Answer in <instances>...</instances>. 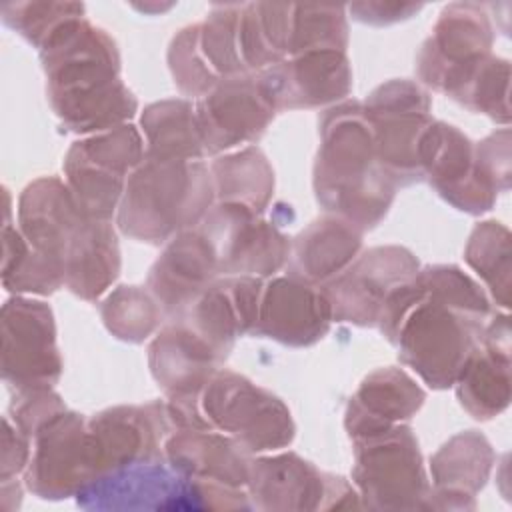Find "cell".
Returning a JSON list of instances; mask_svg holds the SVG:
<instances>
[{"mask_svg": "<svg viewBox=\"0 0 512 512\" xmlns=\"http://www.w3.org/2000/svg\"><path fill=\"white\" fill-rule=\"evenodd\" d=\"M492 308L482 288L458 266H426L384 302L376 326L400 360L432 388L454 386L482 340Z\"/></svg>", "mask_w": 512, "mask_h": 512, "instance_id": "1", "label": "cell"}, {"mask_svg": "<svg viewBox=\"0 0 512 512\" xmlns=\"http://www.w3.org/2000/svg\"><path fill=\"white\" fill-rule=\"evenodd\" d=\"M46 94L70 132L122 126L136 112V98L120 80L116 42L84 16L62 22L40 46Z\"/></svg>", "mask_w": 512, "mask_h": 512, "instance_id": "2", "label": "cell"}, {"mask_svg": "<svg viewBox=\"0 0 512 512\" xmlns=\"http://www.w3.org/2000/svg\"><path fill=\"white\" fill-rule=\"evenodd\" d=\"M20 232L62 272L64 284L96 300L120 272V250L106 220L88 218L58 178H38L20 196Z\"/></svg>", "mask_w": 512, "mask_h": 512, "instance_id": "3", "label": "cell"}, {"mask_svg": "<svg viewBox=\"0 0 512 512\" xmlns=\"http://www.w3.org/2000/svg\"><path fill=\"white\" fill-rule=\"evenodd\" d=\"M396 184L382 170L370 122L360 102L324 112L314 164L318 202L358 230L376 226L394 200Z\"/></svg>", "mask_w": 512, "mask_h": 512, "instance_id": "4", "label": "cell"}, {"mask_svg": "<svg viewBox=\"0 0 512 512\" xmlns=\"http://www.w3.org/2000/svg\"><path fill=\"white\" fill-rule=\"evenodd\" d=\"M214 198L212 176L202 160H162L144 154L128 176L118 226L134 240L160 244L200 224Z\"/></svg>", "mask_w": 512, "mask_h": 512, "instance_id": "5", "label": "cell"}, {"mask_svg": "<svg viewBox=\"0 0 512 512\" xmlns=\"http://www.w3.org/2000/svg\"><path fill=\"white\" fill-rule=\"evenodd\" d=\"M168 410L176 428L218 430L248 452L284 448L294 438L284 402L230 370H216L196 396L170 398Z\"/></svg>", "mask_w": 512, "mask_h": 512, "instance_id": "6", "label": "cell"}, {"mask_svg": "<svg viewBox=\"0 0 512 512\" xmlns=\"http://www.w3.org/2000/svg\"><path fill=\"white\" fill-rule=\"evenodd\" d=\"M362 108L372 128L376 158L390 180L396 186L424 180L420 144L434 122L428 92L410 80H390L378 86Z\"/></svg>", "mask_w": 512, "mask_h": 512, "instance_id": "7", "label": "cell"}, {"mask_svg": "<svg viewBox=\"0 0 512 512\" xmlns=\"http://www.w3.org/2000/svg\"><path fill=\"white\" fill-rule=\"evenodd\" d=\"M142 138L130 124L74 142L64 160L68 188L80 210L110 220L126 188V176L144 160Z\"/></svg>", "mask_w": 512, "mask_h": 512, "instance_id": "8", "label": "cell"}, {"mask_svg": "<svg viewBox=\"0 0 512 512\" xmlns=\"http://www.w3.org/2000/svg\"><path fill=\"white\" fill-rule=\"evenodd\" d=\"M352 478L370 508H420L430 496L412 428L396 424L354 440Z\"/></svg>", "mask_w": 512, "mask_h": 512, "instance_id": "9", "label": "cell"}, {"mask_svg": "<svg viewBox=\"0 0 512 512\" xmlns=\"http://www.w3.org/2000/svg\"><path fill=\"white\" fill-rule=\"evenodd\" d=\"M494 32L488 12L476 2L444 6L416 58L418 78L456 98L476 68L490 56Z\"/></svg>", "mask_w": 512, "mask_h": 512, "instance_id": "10", "label": "cell"}, {"mask_svg": "<svg viewBox=\"0 0 512 512\" xmlns=\"http://www.w3.org/2000/svg\"><path fill=\"white\" fill-rule=\"evenodd\" d=\"M224 490L230 488L196 482L158 460L106 472L80 488L76 496L78 504L84 508L196 510L214 508L206 496L220 494Z\"/></svg>", "mask_w": 512, "mask_h": 512, "instance_id": "11", "label": "cell"}, {"mask_svg": "<svg viewBox=\"0 0 512 512\" xmlns=\"http://www.w3.org/2000/svg\"><path fill=\"white\" fill-rule=\"evenodd\" d=\"M62 374L48 304L12 298L2 306V378L12 390L52 388Z\"/></svg>", "mask_w": 512, "mask_h": 512, "instance_id": "12", "label": "cell"}, {"mask_svg": "<svg viewBox=\"0 0 512 512\" xmlns=\"http://www.w3.org/2000/svg\"><path fill=\"white\" fill-rule=\"evenodd\" d=\"M34 454L28 462L26 484L42 498L78 494L98 476L96 450L88 420L62 410L34 434Z\"/></svg>", "mask_w": 512, "mask_h": 512, "instance_id": "13", "label": "cell"}, {"mask_svg": "<svg viewBox=\"0 0 512 512\" xmlns=\"http://www.w3.org/2000/svg\"><path fill=\"white\" fill-rule=\"evenodd\" d=\"M198 228L216 250L220 276L262 278L288 264L292 242L250 208L218 202Z\"/></svg>", "mask_w": 512, "mask_h": 512, "instance_id": "14", "label": "cell"}, {"mask_svg": "<svg viewBox=\"0 0 512 512\" xmlns=\"http://www.w3.org/2000/svg\"><path fill=\"white\" fill-rule=\"evenodd\" d=\"M418 272V260L400 246H376L322 286L332 320L376 326L386 298Z\"/></svg>", "mask_w": 512, "mask_h": 512, "instance_id": "15", "label": "cell"}, {"mask_svg": "<svg viewBox=\"0 0 512 512\" xmlns=\"http://www.w3.org/2000/svg\"><path fill=\"white\" fill-rule=\"evenodd\" d=\"M424 178L454 208L482 214L490 210L500 192L482 170L476 146L454 126L432 122L420 144Z\"/></svg>", "mask_w": 512, "mask_h": 512, "instance_id": "16", "label": "cell"}, {"mask_svg": "<svg viewBox=\"0 0 512 512\" xmlns=\"http://www.w3.org/2000/svg\"><path fill=\"white\" fill-rule=\"evenodd\" d=\"M194 108L206 154L258 140L278 112L256 72L222 78Z\"/></svg>", "mask_w": 512, "mask_h": 512, "instance_id": "17", "label": "cell"}, {"mask_svg": "<svg viewBox=\"0 0 512 512\" xmlns=\"http://www.w3.org/2000/svg\"><path fill=\"white\" fill-rule=\"evenodd\" d=\"M174 430L168 406L162 402L116 406L94 414L88 420V432L96 450L98 476L124 466L162 460L164 442Z\"/></svg>", "mask_w": 512, "mask_h": 512, "instance_id": "18", "label": "cell"}, {"mask_svg": "<svg viewBox=\"0 0 512 512\" xmlns=\"http://www.w3.org/2000/svg\"><path fill=\"white\" fill-rule=\"evenodd\" d=\"M276 110L318 108L348 96L352 70L346 50H312L256 72Z\"/></svg>", "mask_w": 512, "mask_h": 512, "instance_id": "19", "label": "cell"}, {"mask_svg": "<svg viewBox=\"0 0 512 512\" xmlns=\"http://www.w3.org/2000/svg\"><path fill=\"white\" fill-rule=\"evenodd\" d=\"M330 324L332 306L322 286L282 276L264 284L252 334L302 348L324 338Z\"/></svg>", "mask_w": 512, "mask_h": 512, "instance_id": "20", "label": "cell"}, {"mask_svg": "<svg viewBox=\"0 0 512 512\" xmlns=\"http://www.w3.org/2000/svg\"><path fill=\"white\" fill-rule=\"evenodd\" d=\"M262 38L282 62L312 50H346V6L256 2Z\"/></svg>", "mask_w": 512, "mask_h": 512, "instance_id": "21", "label": "cell"}, {"mask_svg": "<svg viewBox=\"0 0 512 512\" xmlns=\"http://www.w3.org/2000/svg\"><path fill=\"white\" fill-rule=\"evenodd\" d=\"M248 486L254 506L278 510L324 508L322 498L356 494L342 476L320 472L294 452L252 460Z\"/></svg>", "mask_w": 512, "mask_h": 512, "instance_id": "22", "label": "cell"}, {"mask_svg": "<svg viewBox=\"0 0 512 512\" xmlns=\"http://www.w3.org/2000/svg\"><path fill=\"white\" fill-rule=\"evenodd\" d=\"M220 276L218 256L200 228L176 234L148 274V288L162 312L178 318Z\"/></svg>", "mask_w": 512, "mask_h": 512, "instance_id": "23", "label": "cell"}, {"mask_svg": "<svg viewBox=\"0 0 512 512\" xmlns=\"http://www.w3.org/2000/svg\"><path fill=\"white\" fill-rule=\"evenodd\" d=\"M464 410L478 420L498 416L510 402V326L508 316L486 322L482 340L456 378Z\"/></svg>", "mask_w": 512, "mask_h": 512, "instance_id": "24", "label": "cell"}, {"mask_svg": "<svg viewBox=\"0 0 512 512\" xmlns=\"http://www.w3.org/2000/svg\"><path fill=\"white\" fill-rule=\"evenodd\" d=\"M168 464L196 482L240 488L248 484V450L228 434L216 430L178 428L164 442Z\"/></svg>", "mask_w": 512, "mask_h": 512, "instance_id": "25", "label": "cell"}, {"mask_svg": "<svg viewBox=\"0 0 512 512\" xmlns=\"http://www.w3.org/2000/svg\"><path fill=\"white\" fill-rule=\"evenodd\" d=\"M150 372L168 398L196 396L222 358L184 320H170L148 350Z\"/></svg>", "mask_w": 512, "mask_h": 512, "instance_id": "26", "label": "cell"}, {"mask_svg": "<svg viewBox=\"0 0 512 512\" xmlns=\"http://www.w3.org/2000/svg\"><path fill=\"white\" fill-rule=\"evenodd\" d=\"M424 390L400 368L368 374L346 406V430L352 440L384 432L410 420L424 404Z\"/></svg>", "mask_w": 512, "mask_h": 512, "instance_id": "27", "label": "cell"}, {"mask_svg": "<svg viewBox=\"0 0 512 512\" xmlns=\"http://www.w3.org/2000/svg\"><path fill=\"white\" fill-rule=\"evenodd\" d=\"M362 248V230L338 218L324 216L302 230L288 258V276L324 286L346 270Z\"/></svg>", "mask_w": 512, "mask_h": 512, "instance_id": "28", "label": "cell"}, {"mask_svg": "<svg viewBox=\"0 0 512 512\" xmlns=\"http://www.w3.org/2000/svg\"><path fill=\"white\" fill-rule=\"evenodd\" d=\"M492 462V446L482 434L476 430L456 434L434 454L430 462L436 488L430 496H454L460 498L466 508L464 498H474V494L484 486Z\"/></svg>", "mask_w": 512, "mask_h": 512, "instance_id": "29", "label": "cell"}, {"mask_svg": "<svg viewBox=\"0 0 512 512\" xmlns=\"http://www.w3.org/2000/svg\"><path fill=\"white\" fill-rule=\"evenodd\" d=\"M146 156L162 160H202L206 156L196 108L188 100H162L142 114Z\"/></svg>", "mask_w": 512, "mask_h": 512, "instance_id": "30", "label": "cell"}, {"mask_svg": "<svg viewBox=\"0 0 512 512\" xmlns=\"http://www.w3.org/2000/svg\"><path fill=\"white\" fill-rule=\"evenodd\" d=\"M210 176L220 204H238L260 214L272 198L274 172L256 146L216 158Z\"/></svg>", "mask_w": 512, "mask_h": 512, "instance_id": "31", "label": "cell"}, {"mask_svg": "<svg viewBox=\"0 0 512 512\" xmlns=\"http://www.w3.org/2000/svg\"><path fill=\"white\" fill-rule=\"evenodd\" d=\"M466 262L488 284L494 300L510 306V232L500 222L488 220L474 226L466 244Z\"/></svg>", "mask_w": 512, "mask_h": 512, "instance_id": "32", "label": "cell"}, {"mask_svg": "<svg viewBox=\"0 0 512 512\" xmlns=\"http://www.w3.org/2000/svg\"><path fill=\"white\" fill-rule=\"evenodd\" d=\"M2 282L10 292L52 294L64 284V278L58 266L38 254L20 230L6 224Z\"/></svg>", "mask_w": 512, "mask_h": 512, "instance_id": "33", "label": "cell"}, {"mask_svg": "<svg viewBox=\"0 0 512 512\" xmlns=\"http://www.w3.org/2000/svg\"><path fill=\"white\" fill-rule=\"evenodd\" d=\"M106 328L120 340L142 342L160 324L162 308L158 300L140 286H120L102 304Z\"/></svg>", "mask_w": 512, "mask_h": 512, "instance_id": "34", "label": "cell"}, {"mask_svg": "<svg viewBox=\"0 0 512 512\" xmlns=\"http://www.w3.org/2000/svg\"><path fill=\"white\" fill-rule=\"evenodd\" d=\"M240 12L242 4H216L200 24L202 54L220 80L250 74L240 54Z\"/></svg>", "mask_w": 512, "mask_h": 512, "instance_id": "35", "label": "cell"}, {"mask_svg": "<svg viewBox=\"0 0 512 512\" xmlns=\"http://www.w3.org/2000/svg\"><path fill=\"white\" fill-rule=\"evenodd\" d=\"M168 64L178 88L188 96L202 98L220 78L206 62L200 48V24L182 28L170 42Z\"/></svg>", "mask_w": 512, "mask_h": 512, "instance_id": "36", "label": "cell"}, {"mask_svg": "<svg viewBox=\"0 0 512 512\" xmlns=\"http://www.w3.org/2000/svg\"><path fill=\"white\" fill-rule=\"evenodd\" d=\"M84 10L78 2H4L0 8L4 24L38 50L62 22L84 16Z\"/></svg>", "mask_w": 512, "mask_h": 512, "instance_id": "37", "label": "cell"}, {"mask_svg": "<svg viewBox=\"0 0 512 512\" xmlns=\"http://www.w3.org/2000/svg\"><path fill=\"white\" fill-rule=\"evenodd\" d=\"M508 80L510 64L508 60L488 56L478 70L470 76L462 92L456 96V102L462 106L488 114L498 122H508Z\"/></svg>", "mask_w": 512, "mask_h": 512, "instance_id": "38", "label": "cell"}, {"mask_svg": "<svg viewBox=\"0 0 512 512\" xmlns=\"http://www.w3.org/2000/svg\"><path fill=\"white\" fill-rule=\"evenodd\" d=\"M346 10L352 14L354 20L372 24V26H386L400 20H406L422 10V4H408V2H354L348 4Z\"/></svg>", "mask_w": 512, "mask_h": 512, "instance_id": "39", "label": "cell"}, {"mask_svg": "<svg viewBox=\"0 0 512 512\" xmlns=\"http://www.w3.org/2000/svg\"><path fill=\"white\" fill-rule=\"evenodd\" d=\"M30 456V438L14 424L10 416H4V434H2V480H8L12 474H18L26 468Z\"/></svg>", "mask_w": 512, "mask_h": 512, "instance_id": "40", "label": "cell"}]
</instances>
